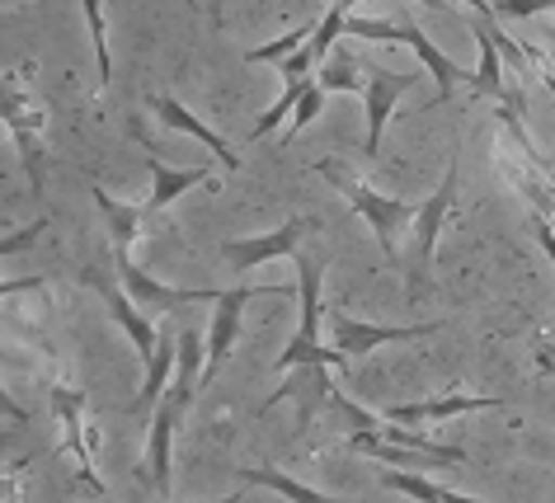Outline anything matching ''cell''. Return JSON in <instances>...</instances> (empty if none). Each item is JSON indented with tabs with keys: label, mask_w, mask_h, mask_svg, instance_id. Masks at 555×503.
Here are the masks:
<instances>
[{
	"label": "cell",
	"mask_w": 555,
	"mask_h": 503,
	"mask_svg": "<svg viewBox=\"0 0 555 503\" xmlns=\"http://www.w3.org/2000/svg\"><path fill=\"white\" fill-rule=\"evenodd\" d=\"M90 198L94 207L104 212V227H108V241H114V249L122 255L132 241H137V231H142V217H146V207H128V203H118V198H108V193L94 184L90 189Z\"/></svg>",
	"instance_id": "obj_19"
},
{
	"label": "cell",
	"mask_w": 555,
	"mask_h": 503,
	"mask_svg": "<svg viewBox=\"0 0 555 503\" xmlns=\"http://www.w3.org/2000/svg\"><path fill=\"white\" fill-rule=\"evenodd\" d=\"M217 503H249V494H231V499H217Z\"/></svg>",
	"instance_id": "obj_35"
},
{
	"label": "cell",
	"mask_w": 555,
	"mask_h": 503,
	"mask_svg": "<svg viewBox=\"0 0 555 503\" xmlns=\"http://www.w3.org/2000/svg\"><path fill=\"white\" fill-rule=\"evenodd\" d=\"M420 86V76L414 72H386V66H372L367 72V142H363V156L367 160H377L382 156V132H386V122H391L396 114V104H400V94Z\"/></svg>",
	"instance_id": "obj_10"
},
{
	"label": "cell",
	"mask_w": 555,
	"mask_h": 503,
	"mask_svg": "<svg viewBox=\"0 0 555 503\" xmlns=\"http://www.w3.org/2000/svg\"><path fill=\"white\" fill-rule=\"evenodd\" d=\"M207 15H212V29H221V20H227V0H207Z\"/></svg>",
	"instance_id": "obj_33"
},
{
	"label": "cell",
	"mask_w": 555,
	"mask_h": 503,
	"mask_svg": "<svg viewBox=\"0 0 555 503\" xmlns=\"http://www.w3.org/2000/svg\"><path fill=\"white\" fill-rule=\"evenodd\" d=\"M43 283H48V278H20V283H5L0 292H29V287H43Z\"/></svg>",
	"instance_id": "obj_32"
},
{
	"label": "cell",
	"mask_w": 555,
	"mask_h": 503,
	"mask_svg": "<svg viewBox=\"0 0 555 503\" xmlns=\"http://www.w3.org/2000/svg\"><path fill=\"white\" fill-rule=\"evenodd\" d=\"M5 122L20 142L29 193L43 203V175H48V165H43V114H38L34 100H29V72H15V66L5 72Z\"/></svg>",
	"instance_id": "obj_4"
},
{
	"label": "cell",
	"mask_w": 555,
	"mask_h": 503,
	"mask_svg": "<svg viewBox=\"0 0 555 503\" xmlns=\"http://www.w3.org/2000/svg\"><path fill=\"white\" fill-rule=\"evenodd\" d=\"M146 170H151V203L146 212H160L175 198H184L193 189H221V179L212 165H165L156 151H146Z\"/></svg>",
	"instance_id": "obj_13"
},
{
	"label": "cell",
	"mask_w": 555,
	"mask_h": 503,
	"mask_svg": "<svg viewBox=\"0 0 555 503\" xmlns=\"http://www.w3.org/2000/svg\"><path fill=\"white\" fill-rule=\"evenodd\" d=\"M532 227H537L541 255H551V269H555V227H551V217H541V212H537V221H532Z\"/></svg>",
	"instance_id": "obj_30"
},
{
	"label": "cell",
	"mask_w": 555,
	"mask_h": 503,
	"mask_svg": "<svg viewBox=\"0 0 555 503\" xmlns=\"http://www.w3.org/2000/svg\"><path fill=\"white\" fill-rule=\"evenodd\" d=\"M175 367H179V330H165V334H160L156 358L146 362V382H142V390H137V404H132L137 414L156 410V404H160L165 396H170V386H175Z\"/></svg>",
	"instance_id": "obj_18"
},
{
	"label": "cell",
	"mask_w": 555,
	"mask_h": 503,
	"mask_svg": "<svg viewBox=\"0 0 555 503\" xmlns=\"http://www.w3.org/2000/svg\"><path fill=\"white\" fill-rule=\"evenodd\" d=\"M476 410H499V400H490V396H442V400H420V404H391L382 418L405 424V428H424V424H438V418L476 414Z\"/></svg>",
	"instance_id": "obj_16"
},
{
	"label": "cell",
	"mask_w": 555,
	"mask_h": 503,
	"mask_svg": "<svg viewBox=\"0 0 555 503\" xmlns=\"http://www.w3.org/2000/svg\"><path fill=\"white\" fill-rule=\"evenodd\" d=\"M241 480L259 485V489H273V494H283L287 503H344V499H330V494H321V489L293 480V475H283V470H241Z\"/></svg>",
	"instance_id": "obj_22"
},
{
	"label": "cell",
	"mask_w": 555,
	"mask_h": 503,
	"mask_svg": "<svg viewBox=\"0 0 555 503\" xmlns=\"http://www.w3.org/2000/svg\"><path fill=\"white\" fill-rule=\"evenodd\" d=\"M518 184H522L527 198L537 203V212H541V217H551V212H555V184H537V179H518Z\"/></svg>",
	"instance_id": "obj_29"
},
{
	"label": "cell",
	"mask_w": 555,
	"mask_h": 503,
	"mask_svg": "<svg viewBox=\"0 0 555 503\" xmlns=\"http://www.w3.org/2000/svg\"><path fill=\"white\" fill-rule=\"evenodd\" d=\"M80 283L94 287V292L104 297L108 315H114L118 325L128 330V339H132V348H137V358H142V362L156 358V348H160V330L151 325V320H146L142 311H137V301H132V297H122V287L114 283V278H108L104 269H80Z\"/></svg>",
	"instance_id": "obj_9"
},
{
	"label": "cell",
	"mask_w": 555,
	"mask_h": 503,
	"mask_svg": "<svg viewBox=\"0 0 555 503\" xmlns=\"http://www.w3.org/2000/svg\"><path fill=\"white\" fill-rule=\"evenodd\" d=\"M330 325H335V348L349 362L377 353L382 344H410V339H428V334L448 330V320H428V325H367V320H353L349 311H330Z\"/></svg>",
	"instance_id": "obj_7"
},
{
	"label": "cell",
	"mask_w": 555,
	"mask_h": 503,
	"mask_svg": "<svg viewBox=\"0 0 555 503\" xmlns=\"http://www.w3.org/2000/svg\"><path fill=\"white\" fill-rule=\"evenodd\" d=\"M52 410L62 418V433H66V452L76 456L80 466V480H90L94 494H104L100 475H94V461H90V438H86V396L72 386H52Z\"/></svg>",
	"instance_id": "obj_15"
},
{
	"label": "cell",
	"mask_w": 555,
	"mask_h": 503,
	"mask_svg": "<svg viewBox=\"0 0 555 503\" xmlns=\"http://www.w3.org/2000/svg\"><path fill=\"white\" fill-rule=\"evenodd\" d=\"M456 179H462V156L448 160V175H442V184L428 193V203L414 212V249H410V287L414 292H420L424 283H434V249H438L442 217H448L452 203H456Z\"/></svg>",
	"instance_id": "obj_5"
},
{
	"label": "cell",
	"mask_w": 555,
	"mask_h": 503,
	"mask_svg": "<svg viewBox=\"0 0 555 503\" xmlns=\"http://www.w3.org/2000/svg\"><path fill=\"white\" fill-rule=\"evenodd\" d=\"M470 34H476V43H480V66H476V76L466 80V90L470 94H494V100H504V104H518V94H504V52H499V43H494L490 15L470 20Z\"/></svg>",
	"instance_id": "obj_17"
},
{
	"label": "cell",
	"mask_w": 555,
	"mask_h": 503,
	"mask_svg": "<svg viewBox=\"0 0 555 503\" xmlns=\"http://www.w3.org/2000/svg\"><path fill=\"white\" fill-rule=\"evenodd\" d=\"M146 104H151V114H156V118L165 122V128H175V132L193 137V142H198V146H207V156H212V160H217L227 175L241 170V156H235V151H231L227 137H221L217 128H207L203 118H193L189 108L175 100V94H146Z\"/></svg>",
	"instance_id": "obj_12"
},
{
	"label": "cell",
	"mask_w": 555,
	"mask_h": 503,
	"mask_svg": "<svg viewBox=\"0 0 555 503\" xmlns=\"http://www.w3.org/2000/svg\"><path fill=\"white\" fill-rule=\"evenodd\" d=\"M349 38H367V43H405L414 57H420L428 72H434V86H438V104H448L456 86L466 80V72L456 66L448 52H442L434 38H428L420 24H391V20H363V15H349Z\"/></svg>",
	"instance_id": "obj_2"
},
{
	"label": "cell",
	"mask_w": 555,
	"mask_h": 503,
	"mask_svg": "<svg viewBox=\"0 0 555 503\" xmlns=\"http://www.w3.org/2000/svg\"><path fill=\"white\" fill-rule=\"evenodd\" d=\"M90 24V48H94V76H100V90H108L114 80V52H108V24H104V0H80Z\"/></svg>",
	"instance_id": "obj_23"
},
{
	"label": "cell",
	"mask_w": 555,
	"mask_h": 503,
	"mask_svg": "<svg viewBox=\"0 0 555 503\" xmlns=\"http://www.w3.org/2000/svg\"><path fill=\"white\" fill-rule=\"evenodd\" d=\"M263 292H273V287H227V292H217V301H212V325H207V367H203V390L217 382L221 367H227V358H231V348H235V334H241V311L255 297H263Z\"/></svg>",
	"instance_id": "obj_8"
},
{
	"label": "cell",
	"mask_w": 555,
	"mask_h": 503,
	"mask_svg": "<svg viewBox=\"0 0 555 503\" xmlns=\"http://www.w3.org/2000/svg\"><path fill=\"white\" fill-rule=\"evenodd\" d=\"M297 301H301V315H297V330H293V344L278 353L273 367L278 372H301V367H349V358L339 348H325L321 344V278H325V259L321 255H301L297 249Z\"/></svg>",
	"instance_id": "obj_1"
},
{
	"label": "cell",
	"mask_w": 555,
	"mask_h": 503,
	"mask_svg": "<svg viewBox=\"0 0 555 503\" xmlns=\"http://www.w3.org/2000/svg\"><path fill=\"white\" fill-rule=\"evenodd\" d=\"M363 62H353V57H344V52H330L325 57V66H321V86L330 90V94H353V90H367V80H363V72H358Z\"/></svg>",
	"instance_id": "obj_24"
},
{
	"label": "cell",
	"mask_w": 555,
	"mask_h": 503,
	"mask_svg": "<svg viewBox=\"0 0 555 503\" xmlns=\"http://www.w3.org/2000/svg\"><path fill=\"white\" fill-rule=\"evenodd\" d=\"M118 278H122V292H128L137 306H151V311H184V306H198V301H217V292H203V287H165V283H156V278L137 269L128 255H118Z\"/></svg>",
	"instance_id": "obj_14"
},
{
	"label": "cell",
	"mask_w": 555,
	"mask_h": 503,
	"mask_svg": "<svg viewBox=\"0 0 555 503\" xmlns=\"http://www.w3.org/2000/svg\"><path fill=\"white\" fill-rule=\"evenodd\" d=\"M184 410H189V400L170 386V396H165L156 404V414H151L142 475H146L151 494H160V499H170V489H175V428H179V418H184Z\"/></svg>",
	"instance_id": "obj_6"
},
{
	"label": "cell",
	"mask_w": 555,
	"mask_h": 503,
	"mask_svg": "<svg viewBox=\"0 0 555 503\" xmlns=\"http://www.w3.org/2000/svg\"><path fill=\"white\" fill-rule=\"evenodd\" d=\"M386 485L400 489V494H410L414 503H480V499H470V494H456V489L448 485H438V480H424V475H414V470H386Z\"/></svg>",
	"instance_id": "obj_21"
},
{
	"label": "cell",
	"mask_w": 555,
	"mask_h": 503,
	"mask_svg": "<svg viewBox=\"0 0 555 503\" xmlns=\"http://www.w3.org/2000/svg\"><path fill=\"white\" fill-rule=\"evenodd\" d=\"M311 231V221L307 217H293V221H283L278 231L269 235H249V241H227L221 245V255H227V263L235 273H245V269H259V263H273V259H287V255H297V245H301V235Z\"/></svg>",
	"instance_id": "obj_11"
},
{
	"label": "cell",
	"mask_w": 555,
	"mask_h": 503,
	"mask_svg": "<svg viewBox=\"0 0 555 503\" xmlns=\"http://www.w3.org/2000/svg\"><path fill=\"white\" fill-rule=\"evenodd\" d=\"M537 372L541 376H555V344H541L537 348Z\"/></svg>",
	"instance_id": "obj_31"
},
{
	"label": "cell",
	"mask_w": 555,
	"mask_h": 503,
	"mask_svg": "<svg viewBox=\"0 0 555 503\" xmlns=\"http://www.w3.org/2000/svg\"><path fill=\"white\" fill-rule=\"evenodd\" d=\"M315 170H321V175L330 179V184H335V189L344 193V198H349L353 212L363 217L372 231H377V241H382L386 255H396L400 231L414 227V207H405L400 198H386V193H377V189H367L363 179H353L349 170H339L335 160H321V165H315Z\"/></svg>",
	"instance_id": "obj_3"
},
{
	"label": "cell",
	"mask_w": 555,
	"mask_h": 503,
	"mask_svg": "<svg viewBox=\"0 0 555 503\" xmlns=\"http://www.w3.org/2000/svg\"><path fill=\"white\" fill-rule=\"evenodd\" d=\"M48 231V217H38L34 221V227H24V231H10L5 235V245H0V249H5V255H24V249H29L34 241H38V235H43Z\"/></svg>",
	"instance_id": "obj_28"
},
{
	"label": "cell",
	"mask_w": 555,
	"mask_h": 503,
	"mask_svg": "<svg viewBox=\"0 0 555 503\" xmlns=\"http://www.w3.org/2000/svg\"><path fill=\"white\" fill-rule=\"evenodd\" d=\"M315 29H321V20H311V24H301V29H293L287 38H278V43H263V48H249L245 52V62L249 66H259V62H287L293 52H301L315 38Z\"/></svg>",
	"instance_id": "obj_25"
},
{
	"label": "cell",
	"mask_w": 555,
	"mask_h": 503,
	"mask_svg": "<svg viewBox=\"0 0 555 503\" xmlns=\"http://www.w3.org/2000/svg\"><path fill=\"white\" fill-rule=\"evenodd\" d=\"M203 367H207V358H203V334L193 330V325H179V367H175V390L184 400H193L203 390Z\"/></svg>",
	"instance_id": "obj_20"
},
{
	"label": "cell",
	"mask_w": 555,
	"mask_h": 503,
	"mask_svg": "<svg viewBox=\"0 0 555 503\" xmlns=\"http://www.w3.org/2000/svg\"><path fill=\"white\" fill-rule=\"evenodd\" d=\"M541 80H546V90H551V104H555V76H551V72H541Z\"/></svg>",
	"instance_id": "obj_34"
},
{
	"label": "cell",
	"mask_w": 555,
	"mask_h": 503,
	"mask_svg": "<svg viewBox=\"0 0 555 503\" xmlns=\"http://www.w3.org/2000/svg\"><path fill=\"white\" fill-rule=\"evenodd\" d=\"M555 10V0H494V20H532Z\"/></svg>",
	"instance_id": "obj_27"
},
{
	"label": "cell",
	"mask_w": 555,
	"mask_h": 503,
	"mask_svg": "<svg viewBox=\"0 0 555 503\" xmlns=\"http://www.w3.org/2000/svg\"><path fill=\"white\" fill-rule=\"evenodd\" d=\"M325 94H330V90L321 86V80H315V86L301 94V104H297V114H293V137H301V132H307L311 122H315V114L325 108Z\"/></svg>",
	"instance_id": "obj_26"
}]
</instances>
